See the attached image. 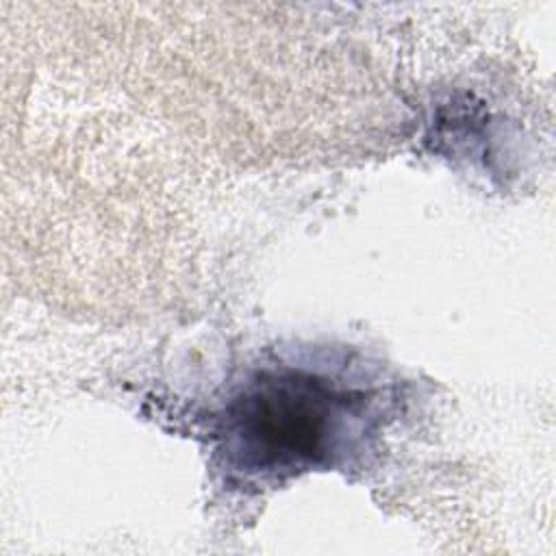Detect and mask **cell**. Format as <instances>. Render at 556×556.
<instances>
[{
    "instance_id": "cell-1",
    "label": "cell",
    "mask_w": 556,
    "mask_h": 556,
    "mask_svg": "<svg viewBox=\"0 0 556 556\" xmlns=\"http://www.w3.org/2000/svg\"><path fill=\"white\" fill-rule=\"evenodd\" d=\"M367 415L365 393L304 369L256 374L219 413L226 456L245 473L330 465Z\"/></svg>"
}]
</instances>
